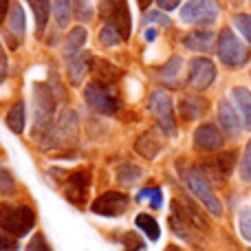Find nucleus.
I'll return each mask as SVG.
<instances>
[{
    "instance_id": "obj_1",
    "label": "nucleus",
    "mask_w": 251,
    "mask_h": 251,
    "mask_svg": "<svg viewBox=\"0 0 251 251\" xmlns=\"http://www.w3.org/2000/svg\"><path fill=\"white\" fill-rule=\"evenodd\" d=\"M178 174H181V178H183V183H185L187 190L201 201V205H203L212 216H221L223 205H221V201H218V196L214 194L212 183H209V178L205 176V172L201 170V165L183 168V165L178 163Z\"/></svg>"
},
{
    "instance_id": "obj_2",
    "label": "nucleus",
    "mask_w": 251,
    "mask_h": 251,
    "mask_svg": "<svg viewBox=\"0 0 251 251\" xmlns=\"http://www.w3.org/2000/svg\"><path fill=\"white\" fill-rule=\"evenodd\" d=\"M35 225V212L26 205L16 203H0V229L4 234L20 238L26 236Z\"/></svg>"
},
{
    "instance_id": "obj_3",
    "label": "nucleus",
    "mask_w": 251,
    "mask_h": 251,
    "mask_svg": "<svg viewBox=\"0 0 251 251\" xmlns=\"http://www.w3.org/2000/svg\"><path fill=\"white\" fill-rule=\"evenodd\" d=\"M55 115V95L53 88L44 82L33 84V132L35 137H44L53 126Z\"/></svg>"
},
{
    "instance_id": "obj_4",
    "label": "nucleus",
    "mask_w": 251,
    "mask_h": 251,
    "mask_svg": "<svg viewBox=\"0 0 251 251\" xmlns=\"http://www.w3.org/2000/svg\"><path fill=\"white\" fill-rule=\"evenodd\" d=\"M84 100L100 115H117L119 110H122V97H119L115 84H106V82L93 79V82L86 84V88H84Z\"/></svg>"
},
{
    "instance_id": "obj_5",
    "label": "nucleus",
    "mask_w": 251,
    "mask_h": 251,
    "mask_svg": "<svg viewBox=\"0 0 251 251\" xmlns=\"http://www.w3.org/2000/svg\"><path fill=\"white\" fill-rule=\"evenodd\" d=\"M218 57H221L223 64L231 66V69H238V66H245L249 62V47H245V42H240L236 38V33L231 29H223L221 35H218Z\"/></svg>"
},
{
    "instance_id": "obj_6",
    "label": "nucleus",
    "mask_w": 251,
    "mask_h": 251,
    "mask_svg": "<svg viewBox=\"0 0 251 251\" xmlns=\"http://www.w3.org/2000/svg\"><path fill=\"white\" fill-rule=\"evenodd\" d=\"M100 13L104 25H110L119 31L122 40H128L132 33V18L126 0H100Z\"/></svg>"
},
{
    "instance_id": "obj_7",
    "label": "nucleus",
    "mask_w": 251,
    "mask_h": 251,
    "mask_svg": "<svg viewBox=\"0 0 251 251\" xmlns=\"http://www.w3.org/2000/svg\"><path fill=\"white\" fill-rule=\"evenodd\" d=\"M75 134H77V119H75L73 110H64L60 115V119L55 122V126H51L47 132V139H42L44 148H62L69 146L75 141Z\"/></svg>"
},
{
    "instance_id": "obj_8",
    "label": "nucleus",
    "mask_w": 251,
    "mask_h": 251,
    "mask_svg": "<svg viewBox=\"0 0 251 251\" xmlns=\"http://www.w3.org/2000/svg\"><path fill=\"white\" fill-rule=\"evenodd\" d=\"M148 108H150L152 117L156 119L159 128L163 130L165 134L172 137L176 132V122H174V106H172V100H170L168 93L163 91H154L148 100Z\"/></svg>"
},
{
    "instance_id": "obj_9",
    "label": "nucleus",
    "mask_w": 251,
    "mask_h": 251,
    "mask_svg": "<svg viewBox=\"0 0 251 251\" xmlns=\"http://www.w3.org/2000/svg\"><path fill=\"white\" fill-rule=\"evenodd\" d=\"M218 18V7L214 0H190L181 9V20L187 25H214Z\"/></svg>"
},
{
    "instance_id": "obj_10",
    "label": "nucleus",
    "mask_w": 251,
    "mask_h": 251,
    "mask_svg": "<svg viewBox=\"0 0 251 251\" xmlns=\"http://www.w3.org/2000/svg\"><path fill=\"white\" fill-rule=\"evenodd\" d=\"M88 185H91V170H75L64 181V196L77 207H84L88 196Z\"/></svg>"
},
{
    "instance_id": "obj_11",
    "label": "nucleus",
    "mask_w": 251,
    "mask_h": 251,
    "mask_svg": "<svg viewBox=\"0 0 251 251\" xmlns=\"http://www.w3.org/2000/svg\"><path fill=\"white\" fill-rule=\"evenodd\" d=\"M234 165H236V152H223V154H216L214 159H207L201 163V170L205 172V176H212L216 183H225L229 178V174L234 172Z\"/></svg>"
},
{
    "instance_id": "obj_12",
    "label": "nucleus",
    "mask_w": 251,
    "mask_h": 251,
    "mask_svg": "<svg viewBox=\"0 0 251 251\" xmlns=\"http://www.w3.org/2000/svg\"><path fill=\"white\" fill-rule=\"evenodd\" d=\"M128 203H130V199L124 192H106L100 199H95L91 209L97 216H122L126 209H128Z\"/></svg>"
},
{
    "instance_id": "obj_13",
    "label": "nucleus",
    "mask_w": 251,
    "mask_h": 251,
    "mask_svg": "<svg viewBox=\"0 0 251 251\" xmlns=\"http://www.w3.org/2000/svg\"><path fill=\"white\" fill-rule=\"evenodd\" d=\"M214 77H216V66H214V62L209 57H194L190 62V75H187V79H190V84L194 88L205 91L207 86H212Z\"/></svg>"
},
{
    "instance_id": "obj_14",
    "label": "nucleus",
    "mask_w": 251,
    "mask_h": 251,
    "mask_svg": "<svg viewBox=\"0 0 251 251\" xmlns=\"http://www.w3.org/2000/svg\"><path fill=\"white\" fill-rule=\"evenodd\" d=\"M194 148L201 152H216L223 148V134L214 124H203L194 132Z\"/></svg>"
},
{
    "instance_id": "obj_15",
    "label": "nucleus",
    "mask_w": 251,
    "mask_h": 251,
    "mask_svg": "<svg viewBox=\"0 0 251 251\" xmlns=\"http://www.w3.org/2000/svg\"><path fill=\"white\" fill-rule=\"evenodd\" d=\"M218 124H221L223 132L227 137H238L240 132V117L236 115V110L231 108L229 100H223L218 104Z\"/></svg>"
},
{
    "instance_id": "obj_16",
    "label": "nucleus",
    "mask_w": 251,
    "mask_h": 251,
    "mask_svg": "<svg viewBox=\"0 0 251 251\" xmlns=\"http://www.w3.org/2000/svg\"><path fill=\"white\" fill-rule=\"evenodd\" d=\"M214 40H216V35H214L212 31L196 29V31H190V33L183 38V44H185L190 51H212Z\"/></svg>"
},
{
    "instance_id": "obj_17",
    "label": "nucleus",
    "mask_w": 251,
    "mask_h": 251,
    "mask_svg": "<svg viewBox=\"0 0 251 251\" xmlns=\"http://www.w3.org/2000/svg\"><path fill=\"white\" fill-rule=\"evenodd\" d=\"M161 139H159V134L154 132V130H148V132H143L141 137L137 139V143H134V150L139 152V154L143 156V159H154L156 154L161 152Z\"/></svg>"
},
{
    "instance_id": "obj_18",
    "label": "nucleus",
    "mask_w": 251,
    "mask_h": 251,
    "mask_svg": "<svg viewBox=\"0 0 251 251\" xmlns=\"http://www.w3.org/2000/svg\"><path fill=\"white\" fill-rule=\"evenodd\" d=\"M91 62H93V57L88 55V53H79V55H75V57H69V79L73 86L82 84L86 71L91 69Z\"/></svg>"
},
{
    "instance_id": "obj_19",
    "label": "nucleus",
    "mask_w": 251,
    "mask_h": 251,
    "mask_svg": "<svg viewBox=\"0 0 251 251\" xmlns=\"http://www.w3.org/2000/svg\"><path fill=\"white\" fill-rule=\"evenodd\" d=\"M88 40V33L84 26H75V29L69 31V35H66V42H64V55L66 57H75L82 53L84 44H86Z\"/></svg>"
},
{
    "instance_id": "obj_20",
    "label": "nucleus",
    "mask_w": 251,
    "mask_h": 251,
    "mask_svg": "<svg viewBox=\"0 0 251 251\" xmlns=\"http://www.w3.org/2000/svg\"><path fill=\"white\" fill-rule=\"evenodd\" d=\"M231 97H234L236 106H238V110H240V119H243L245 128L251 132V93L243 86H236L234 91H231Z\"/></svg>"
},
{
    "instance_id": "obj_21",
    "label": "nucleus",
    "mask_w": 251,
    "mask_h": 251,
    "mask_svg": "<svg viewBox=\"0 0 251 251\" xmlns=\"http://www.w3.org/2000/svg\"><path fill=\"white\" fill-rule=\"evenodd\" d=\"M91 73H93V77L97 79V82H106V84H115V79L122 75V71L119 69H115L110 62H106V60H93V64H91Z\"/></svg>"
},
{
    "instance_id": "obj_22",
    "label": "nucleus",
    "mask_w": 251,
    "mask_h": 251,
    "mask_svg": "<svg viewBox=\"0 0 251 251\" xmlns=\"http://www.w3.org/2000/svg\"><path fill=\"white\" fill-rule=\"evenodd\" d=\"M205 108H207V104H205L203 100H199V97H183L181 106H178V110H181V117L187 119V122L201 117V115L205 113Z\"/></svg>"
},
{
    "instance_id": "obj_23",
    "label": "nucleus",
    "mask_w": 251,
    "mask_h": 251,
    "mask_svg": "<svg viewBox=\"0 0 251 251\" xmlns=\"http://www.w3.org/2000/svg\"><path fill=\"white\" fill-rule=\"evenodd\" d=\"M31 9H33V16H35V25H38V33H42L47 29V22H49V13H51V4L49 0H29Z\"/></svg>"
},
{
    "instance_id": "obj_24",
    "label": "nucleus",
    "mask_w": 251,
    "mask_h": 251,
    "mask_svg": "<svg viewBox=\"0 0 251 251\" xmlns=\"http://www.w3.org/2000/svg\"><path fill=\"white\" fill-rule=\"evenodd\" d=\"M178 71H181V57L174 55L163 69L159 71V79L168 86H176V79H178Z\"/></svg>"
},
{
    "instance_id": "obj_25",
    "label": "nucleus",
    "mask_w": 251,
    "mask_h": 251,
    "mask_svg": "<svg viewBox=\"0 0 251 251\" xmlns=\"http://www.w3.org/2000/svg\"><path fill=\"white\" fill-rule=\"evenodd\" d=\"M134 223H137V227H139V229H141L150 240H159V236H161L159 223H156L154 218L150 216V214H139Z\"/></svg>"
},
{
    "instance_id": "obj_26",
    "label": "nucleus",
    "mask_w": 251,
    "mask_h": 251,
    "mask_svg": "<svg viewBox=\"0 0 251 251\" xmlns=\"http://www.w3.org/2000/svg\"><path fill=\"white\" fill-rule=\"evenodd\" d=\"M7 126H9V130L16 134H20L22 130H25V104H22V101H18V104L9 110Z\"/></svg>"
},
{
    "instance_id": "obj_27",
    "label": "nucleus",
    "mask_w": 251,
    "mask_h": 251,
    "mask_svg": "<svg viewBox=\"0 0 251 251\" xmlns=\"http://www.w3.org/2000/svg\"><path fill=\"white\" fill-rule=\"evenodd\" d=\"M9 29H11L16 35H22L25 33V29H26L25 11H22V7L18 2L9 7Z\"/></svg>"
},
{
    "instance_id": "obj_28",
    "label": "nucleus",
    "mask_w": 251,
    "mask_h": 251,
    "mask_svg": "<svg viewBox=\"0 0 251 251\" xmlns=\"http://www.w3.org/2000/svg\"><path fill=\"white\" fill-rule=\"evenodd\" d=\"M71 11H73V2L71 0H53V16L60 26H66L71 20Z\"/></svg>"
},
{
    "instance_id": "obj_29",
    "label": "nucleus",
    "mask_w": 251,
    "mask_h": 251,
    "mask_svg": "<svg viewBox=\"0 0 251 251\" xmlns=\"http://www.w3.org/2000/svg\"><path fill=\"white\" fill-rule=\"evenodd\" d=\"M100 42L104 44V47H117V44L122 42V35H119V31L115 29V26L104 25L100 31Z\"/></svg>"
},
{
    "instance_id": "obj_30",
    "label": "nucleus",
    "mask_w": 251,
    "mask_h": 251,
    "mask_svg": "<svg viewBox=\"0 0 251 251\" xmlns=\"http://www.w3.org/2000/svg\"><path fill=\"white\" fill-rule=\"evenodd\" d=\"M231 22H234L236 29H238L240 33L251 42V16L249 13H236V16L231 18Z\"/></svg>"
},
{
    "instance_id": "obj_31",
    "label": "nucleus",
    "mask_w": 251,
    "mask_h": 251,
    "mask_svg": "<svg viewBox=\"0 0 251 251\" xmlns=\"http://www.w3.org/2000/svg\"><path fill=\"white\" fill-rule=\"evenodd\" d=\"M139 176H141V170L134 168V165H126V168L119 170V176L117 178H119V183H122V185H132Z\"/></svg>"
},
{
    "instance_id": "obj_32",
    "label": "nucleus",
    "mask_w": 251,
    "mask_h": 251,
    "mask_svg": "<svg viewBox=\"0 0 251 251\" xmlns=\"http://www.w3.org/2000/svg\"><path fill=\"white\" fill-rule=\"evenodd\" d=\"M143 199H150V205H152L154 209H159L161 203H163V196H161V190H159V187H148V190L139 192L137 201H143Z\"/></svg>"
},
{
    "instance_id": "obj_33",
    "label": "nucleus",
    "mask_w": 251,
    "mask_h": 251,
    "mask_svg": "<svg viewBox=\"0 0 251 251\" xmlns=\"http://www.w3.org/2000/svg\"><path fill=\"white\" fill-rule=\"evenodd\" d=\"M0 192L2 194H13L16 192V181L7 168H0Z\"/></svg>"
},
{
    "instance_id": "obj_34",
    "label": "nucleus",
    "mask_w": 251,
    "mask_h": 251,
    "mask_svg": "<svg viewBox=\"0 0 251 251\" xmlns=\"http://www.w3.org/2000/svg\"><path fill=\"white\" fill-rule=\"evenodd\" d=\"M240 178H243V181H247V183H251V139H249L247 148H245L243 161H240Z\"/></svg>"
},
{
    "instance_id": "obj_35",
    "label": "nucleus",
    "mask_w": 251,
    "mask_h": 251,
    "mask_svg": "<svg viewBox=\"0 0 251 251\" xmlns=\"http://www.w3.org/2000/svg\"><path fill=\"white\" fill-rule=\"evenodd\" d=\"M238 227H240V234H243L245 240H251V209H243L238 216Z\"/></svg>"
},
{
    "instance_id": "obj_36",
    "label": "nucleus",
    "mask_w": 251,
    "mask_h": 251,
    "mask_svg": "<svg viewBox=\"0 0 251 251\" xmlns=\"http://www.w3.org/2000/svg\"><path fill=\"white\" fill-rule=\"evenodd\" d=\"M73 9H75V16L79 18V20H91V16H93V9H91V0H75V4H73Z\"/></svg>"
},
{
    "instance_id": "obj_37",
    "label": "nucleus",
    "mask_w": 251,
    "mask_h": 251,
    "mask_svg": "<svg viewBox=\"0 0 251 251\" xmlns=\"http://www.w3.org/2000/svg\"><path fill=\"white\" fill-rule=\"evenodd\" d=\"M143 22H154V25H161V26H172V20H170L165 13L161 11H148L146 16H143Z\"/></svg>"
},
{
    "instance_id": "obj_38",
    "label": "nucleus",
    "mask_w": 251,
    "mask_h": 251,
    "mask_svg": "<svg viewBox=\"0 0 251 251\" xmlns=\"http://www.w3.org/2000/svg\"><path fill=\"white\" fill-rule=\"evenodd\" d=\"M124 245H126V251H143V243L134 231H128L124 234Z\"/></svg>"
},
{
    "instance_id": "obj_39",
    "label": "nucleus",
    "mask_w": 251,
    "mask_h": 251,
    "mask_svg": "<svg viewBox=\"0 0 251 251\" xmlns=\"http://www.w3.org/2000/svg\"><path fill=\"white\" fill-rule=\"evenodd\" d=\"M26 251H51V249H49V245H47V240H44L42 234H35L33 238H31Z\"/></svg>"
},
{
    "instance_id": "obj_40",
    "label": "nucleus",
    "mask_w": 251,
    "mask_h": 251,
    "mask_svg": "<svg viewBox=\"0 0 251 251\" xmlns=\"http://www.w3.org/2000/svg\"><path fill=\"white\" fill-rule=\"evenodd\" d=\"M18 240L9 234H0V251H18Z\"/></svg>"
},
{
    "instance_id": "obj_41",
    "label": "nucleus",
    "mask_w": 251,
    "mask_h": 251,
    "mask_svg": "<svg viewBox=\"0 0 251 251\" xmlns=\"http://www.w3.org/2000/svg\"><path fill=\"white\" fill-rule=\"evenodd\" d=\"M156 2H159V7L163 11H172V9H176L181 4V0H156Z\"/></svg>"
},
{
    "instance_id": "obj_42",
    "label": "nucleus",
    "mask_w": 251,
    "mask_h": 251,
    "mask_svg": "<svg viewBox=\"0 0 251 251\" xmlns=\"http://www.w3.org/2000/svg\"><path fill=\"white\" fill-rule=\"evenodd\" d=\"M4 75H7V55H4L2 47H0V84H2Z\"/></svg>"
},
{
    "instance_id": "obj_43",
    "label": "nucleus",
    "mask_w": 251,
    "mask_h": 251,
    "mask_svg": "<svg viewBox=\"0 0 251 251\" xmlns=\"http://www.w3.org/2000/svg\"><path fill=\"white\" fill-rule=\"evenodd\" d=\"M9 7H11V4H9V0H0V22H2L4 18H7Z\"/></svg>"
},
{
    "instance_id": "obj_44",
    "label": "nucleus",
    "mask_w": 251,
    "mask_h": 251,
    "mask_svg": "<svg viewBox=\"0 0 251 251\" xmlns=\"http://www.w3.org/2000/svg\"><path fill=\"white\" fill-rule=\"evenodd\" d=\"M137 2H139V7H141V9H148L152 0H137Z\"/></svg>"
},
{
    "instance_id": "obj_45",
    "label": "nucleus",
    "mask_w": 251,
    "mask_h": 251,
    "mask_svg": "<svg viewBox=\"0 0 251 251\" xmlns=\"http://www.w3.org/2000/svg\"><path fill=\"white\" fill-rule=\"evenodd\" d=\"M165 251H183V249H178V247H174V245H170V247L165 249Z\"/></svg>"
}]
</instances>
